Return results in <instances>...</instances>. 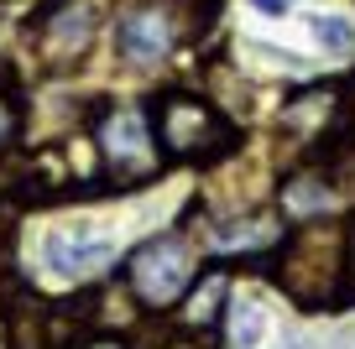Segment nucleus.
<instances>
[{"mask_svg":"<svg viewBox=\"0 0 355 349\" xmlns=\"http://www.w3.org/2000/svg\"><path fill=\"white\" fill-rule=\"evenodd\" d=\"M199 266H193V251L178 229H162L152 240H141L125 261V282H131V297L146 307V313H167V307L183 303V292L193 287Z\"/></svg>","mask_w":355,"mask_h":349,"instance_id":"obj_1","label":"nucleus"},{"mask_svg":"<svg viewBox=\"0 0 355 349\" xmlns=\"http://www.w3.org/2000/svg\"><path fill=\"white\" fill-rule=\"evenodd\" d=\"M152 136L173 162H204L220 146H230V125L209 99L193 94H162V105L152 109Z\"/></svg>","mask_w":355,"mask_h":349,"instance_id":"obj_2","label":"nucleus"},{"mask_svg":"<svg viewBox=\"0 0 355 349\" xmlns=\"http://www.w3.org/2000/svg\"><path fill=\"white\" fill-rule=\"evenodd\" d=\"M94 141H100V156L115 177H152L157 172V136H152V115L131 105H100L94 109Z\"/></svg>","mask_w":355,"mask_h":349,"instance_id":"obj_3","label":"nucleus"},{"mask_svg":"<svg viewBox=\"0 0 355 349\" xmlns=\"http://www.w3.org/2000/svg\"><path fill=\"white\" fill-rule=\"evenodd\" d=\"M94 32H100L94 0H58L47 11V26H42V57L53 68H73L94 47Z\"/></svg>","mask_w":355,"mask_h":349,"instance_id":"obj_4","label":"nucleus"},{"mask_svg":"<svg viewBox=\"0 0 355 349\" xmlns=\"http://www.w3.org/2000/svg\"><path fill=\"white\" fill-rule=\"evenodd\" d=\"M115 42H121V57H131V63H157V57L178 42V26L167 21L162 11L141 6V11H125V16H121Z\"/></svg>","mask_w":355,"mask_h":349,"instance_id":"obj_5","label":"nucleus"},{"mask_svg":"<svg viewBox=\"0 0 355 349\" xmlns=\"http://www.w3.org/2000/svg\"><path fill=\"white\" fill-rule=\"evenodd\" d=\"M100 261H110V240H94V235H53L47 240V266L78 276V271H94Z\"/></svg>","mask_w":355,"mask_h":349,"instance_id":"obj_6","label":"nucleus"},{"mask_svg":"<svg viewBox=\"0 0 355 349\" xmlns=\"http://www.w3.org/2000/svg\"><path fill=\"white\" fill-rule=\"evenodd\" d=\"M6 328H11V349H47V307L32 292L6 303Z\"/></svg>","mask_w":355,"mask_h":349,"instance_id":"obj_7","label":"nucleus"},{"mask_svg":"<svg viewBox=\"0 0 355 349\" xmlns=\"http://www.w3.org/2000/svg\"><path fill=\"white\" fill-rule=\"evenodd\" d=\"M282 198H288V208H293V214L313 219V214H324V208L334 204V188L324 183V177H293Z\"/></svg>","mask_w":355,"mask_h":349,"instance_id":"obj_8","label":"nucleus"},{"mask_svg":"<svg viewBox=\"0 0 355 349\" xmlns=\"http://www.w3.org/2000/svg\"><path fill=\"white\" fill-rule=\"evenodd\" d=\"M313 32H319L329 47H350V37H355L350 21H340V16H313Z\"/></svg>","mask_w":355,"mask_h":349,"instance_id":"obj_9","label":"nucleus"},{"mask_svg":"<svg viewBox=\"0 0 355 349\" xmlns=\"http://www.w3.org/2000/svg\"><path fill=\"white\" fill-rule=\"evenodd\" d=\"M11 136H16V99L11 89H0V152L11 146Z\"/></svg>","mask_w":355,"mask_h":349,"instance_id":"obj_10","label":"nucleus"},{"mask_svg":"<svg viewBox=\"0 0 355 349\" xmlns=\"http://www.w3.org/2000/svg\"><path fill=\"white\" fill-rule=\"evenodd\" d=\"M11 256H16V224L11 214H0V266H11Z\"/></svg>","mask_w":355,"mask_h":349,"instance_id":"obj_11","label":"nucleus"},{"mask_svg":"<svg viewBox=\"0 0 355 349\" xmlns=\"http://www.w3.org/2000/svg\"><path fill=\"white\" fill-rule=\"evenodd\" d=\"M78 349H125V344H121V339H84Z\"/></svg>","mask_w":355,"mask_h":349,"instance_id":"obj_12","label":"nucleus"},{"mask_svg":"<svg viewBox=\"0 0 355 349\" xmlns=\"http://www.w3.org/2000/svg\"><path fill=\"white\" fill-rule=\"evenodd\" d=\"M256 11H266V16H282V0H256Z\"/></svg>","mask_w":355,"mask_h":349,"instance_id":"obj_13","label":"nucleus"}]
</instances>
